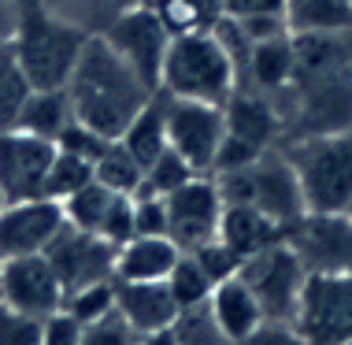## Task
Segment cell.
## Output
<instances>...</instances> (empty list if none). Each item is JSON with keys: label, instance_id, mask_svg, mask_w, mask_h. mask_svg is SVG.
<instances>
[{"label": "cell", "instance_id": "6", "mask_svg": "<svg viewBox=\"0 0 352 345\" xmlns=\"http://www.w3.org/2000/svg\"><path fill=\"white\" fill-rule=\"evenodd\" d=\"M237 279L249 286L252 297L260 301L263 320L267 323H289L308 271H304L297 253H293V249L285 245V238H282V242L245 256L241 267H237Z\"/></svg>", "mask_w": 352, "mask_h": 345}, {"label": "cell", "instance_id": "10", "mask_svg": "<svg viewBox=\"0 0 352 345\" xmlns=\"http://www.w3.org/2000/svg\"><path fill=\"white\" fill-rule=\"evenodd\" d=\"M285 245L308 275H352V216L304 212L285 227Z\"/></svg>", "mask_w": 352, "mask_h": 345}, {"label": "cell", "instance_id": "26", "mask_svg": "<svg viewBox=\"0 0 352 345\" xmlns=\"http://www.w3.org/2000/svg\"><path fill=\"white\" fill-rule=\"evenodd\" d=\"M93 178H97L100 186L116 189V194H130V197H134L141 189V182H145V167H141L138 160L119 145V141H111V145L100 152V160L93 164Z\"/></svg>", "mask_w": 352, "mask_h": 345}, {"label": "cell", "instance_id": "50", "mask_svg": "<svg viewBox=\"0 0 352 345\" xmlns=\"http://www.w3.org/2000/svg\"><path fill=\"white\" fill-rule=\"evenodd\" d=\"M349 4H352V0H349Z\"/></svg>", "mask_w": 352, "mask_h": 345}, {"label": "cell", "instance_id": "13", "mask_svg": "<svg viewBox=\"0 0 352 345\" xmlns=\"http://www.w3.org/2000/svg\"><path fill=\"white\" fill-rule=\"evenodd\" d=\"M56 156V141L37 138L30 130H0V194L8 200H30L45 197V178H49Z\"/></svg>", "mask_w": 352, "mask_h": 345}, {"label": "cell", "instance_id": "28", "mask_svg": "<svg viewBox=\"0 0 352 345\" xmlns=\"http://www.w3.org/2000/svg\"><path fill=\"white\" fill-rule=\"evenodd\" d=\"M167 286H170V297H175L178 309H197V304H208V297H212L215 282L204 275V267L197 264L193 253H182L178 256V264L170 267L167 275Z\"/></svg>", "mask_w": 352, "mask_h": 345}, {"label": "cell", "instance_id": "36", "mask_svg": "<svg viewBox=\"0 0 352 345\" xmlns=\"http://www.w3.org/2000/svg\"><path fill=\"white\" fill-rule=\"evenodd\" d=\"M134 234H148V238H164L167 234L164 197L145 194V189H138V194H134Z\"/></svg>", "mask_w": 352, "mask_h": 345}, {"label": "cell", "instance_id": "43", "mask_svg": "<svg viewBox=\"0 0 352 345\" xmlns=\"http://www.w3.org/2000/svg\"><path fill=\"white\" fill-rule=\"evenodd\" d=\"M134 345H178V338H175V331H152V334H138V342Z\"/></svg>", "mask_w": 352, "mask_h": 345}, {"label": "cell", "instance_id": "12", "mask_svg": "<svg viewBox=\"0 0 352 345\" xmlns=\"http://www.w3.org/2000/svg\"><path fill=\"white\" fill-rule=\"evenodd\" d=\"M63 282L56 275L52 260L45 253H26V256H4L0 260V301L26 315H45L63 309Z\"/></svg>", "mask_w": 352, "mask_h": 345}, {"label": "cell", "instance_id": "47", "mask_svg": "<svg viewBox=\"0 0 352 345\" xmlns=\"http://www.w3.org/2000/svg\"><path fill=\"white\" fill-rule=\"evenodd\" d=\"M338 345H352V338H345V342H338Z\"/></svg>", "mask_w": 352, "mask_h": 345}, {"label": "cell", "instance_id": "45", "mask_svg": "<svg viewBox=\"0 0 352 345\" xmlns=\"http://www.w3.org/2000/svg\"><path fill=\"white\" fill-rule=\"evenodd\" d=\"M8 4H12L15 12H34V8H49L52 0H8Z\"/></svg>", "mask_w": 352, "mask_h": 345}, {"label": "cell", "instance_id": "1", "mask_svg": "<svg viewBox=\"0 0 352 345\" xmlns=\"http://www.w3.org/2000/svg\"><path fill=\"white\" fill-rule=\"evenodd\" d=\"M67 101L74 119L85 123L89 130L104 134L116 141L122 130L130 127V119L152 101V85L138 79V71L122 56L104 41V34L93 30L85 49L74 63L67 79Z\"/></svg>", "mask_w": 352, "mask_h": 345}, {"label": "cell", "instance_id": "40", "mask_svg": "<svg viewBox=\"0 0 352 345\" xmlns=\"http://www.w3.org/2000/svg\"><path fill=\"white\" fill-rule=\"evenodd\" d=\"M237 345H308L289 323H263L260 331H252L249 338H241Z\"/></svg>", "mask_w": 352, "mask_h": 345}, {"label": "cell", "instance_id": "35", "mask_svg": "<svg viewBox=\"0 0 352 345\" xmlns=\"http://www.w3.org/2000/svg\"><path fill=\"white\" fill-rule=\"evenodd\" d=\"M189 253L197 256V264L204 267V275L212 282L230 279V275H237V267H241V256H237L226 242H219V238H212V242H204V245H197V249H189Z\"/></svg>", "mask_w": 352, "mask_h": 345}, {"label": "cell", "instance_id": "34", "mask_svg": "<svg viewBox=\"0 0 352 345\" xmlns=\"http://www.w3.org/2000/svg\"><path fill=\"white\" fill-rule=\"evenodd\" d=\"M108 145H111V138H104V134L89 130V127H85V123H78V119H71L67 127H63V134L56 138V149L74 152V156L89 160V164H97L100 152L108 149Z\"/></svg>", "mask_w": 352, "mask_h": 345}, {"label": "cell", "instance_id": "20", "mask_svg": "<svg viewBox=\"0 0 352 345\" xmlns=\"http://www.w3.org/2000/svg\"><path fill=\"white\" fill-rule=\"evenodd\" d=\"M285 227L274 223L271 216L256 212L249 205H223V219H219V242H226L237 256H252L260 249L282 242Z\"/></svg>", "mask_w": 352, "mask_h": 345}, {"label": "cell", "instance_id": "27", "mask_svg": "<svg viewBox=\"0 0 352 345\" xmlns=\"http://www.w3.org/2000/svg\"><path fill=\"white\" fill-rule=\"evenodd\" d=\"M26 97H30V82H26L23 67H19L12 45H0V130H12L19 123Z\"/></svg>", "mask_w": 352, "mask_h": 345}, {"label": "cell", "instance_id": "48", "mask_svg": "<svg viewBox=\"0 0 352 345\" xmlns=\"http://www.w3.org/2000/svg\"><path fill=\"white\" fill-rule=\"evenodd\" d=\"M345 212H349V216H352V200H349V208H345Z\"/></svg>", "mask_w": 352, "mask_h": 345}, {"label": "cell", "instance_id": "14", "mask_svg": "<svg viewBox=\"0 0 352 345\" xmlns=\"http://www.w3.org/2000/svg\"><path fill=\"white\" fill-rule=\"evenodd\" d=\"M116 253L119 249L104 242L100 234H89V230H78L71 223L45 249V256L52 260L56 275L63 282V293H74L93 282H111L116 279Z\"/></svg>", "mask_w": 352, "mask_h": 345}, {"label": "cell", "instance_id": "42", "mask_svg": "<svg viewBox=\"0 0 352 345\" xmlns=\"http://www.w3.org/2000/svg\"><path fill=\"white\" fill-rule=\"evenodd\" d=\"M15 19H19V12L8 0H0V45L4 41H12V34H15Z\"/></svg>", "mask_w": 352, "mask_h": 345}, {"label": "cell", "instance_id": "25", "mask_svg": "<svg viewBox=\"0 0 352 345\" xmlns=\"http://www.w3.org/2000/svg\"><path fill=\"white\" fill-rule=\"evenodd\" d=\"M111 200H116V189L100 186V182L93 178L89 186H82L78 194H71L67 200H60V205H63V219H67L71 227L89 230V234H100Z\"/></svg>", "mask_w": 352, "mask_h": 345}, {"label": "cell", "instance_id": "7", "mask_svg": "<svg viewBox=\"0 0 352 345\" xmlns=\"http://www.w3.org/2000/svg\"><path fill=\"white\" fill-rule=\"evenodd\" d=\"M289 327L308 345L352 338V275H308Z\"/></svg>", "mask_w": 352, "mask_h": 345}, {"label": "cell", "instance_id": "22", "mask_svg": "<svg viewBox=\"0 0 352 345\" xmlns=\"http://www.w3.org/2000/svg\"><path fill=\"white\" fill-rule=\"evenodd\" d=\"M285 26L297 37L311 34H352V4L349 0H285Z\"/></svg>", "mask_w": 352, "mask_h": 345}, {"label": "cell", "instance_id": "8", "mask_svg": "<svg viewBox=\"0 0 352 345\" xmlns=\"http://www.w3.org/2000/svg\"><path fill=\"white\" fill-rule=\"evenodd\" d=\"M97 34H104V41L116 49L122 60L138 71V79L160 90V67H164L167 45H170V30L164 26V19L152 4L134 0L122 12H116Z\"/></svg>", "mask_w": 352, "mask_h": 345}, {"label": "cell", "instance_id": "46", "mask_svg": "<svg viewBox=\"0 0 352 345\" xmlns=\"http://www.w3.org/2000/svg\"><path fill=\"white\" fill-rule=\"evenodd\" d=\"M145 4H164V0H145Z\"/></svg>", "mask_w": 352, "mask_h": 345}, {"label": "cell", "instance_id": "39", "mask_svg": "<svg viewBox=\"0 0 352 345\" xmlns=\"http://www.w3.org/2000/svg\"><path fill=\"white\" fill-rule=\"evenodd\" d=\"M241 26V34L249 37V45L260 41H274V37H285L289 26H285V15H249V19H234Z\"/></svg>", "mask_w": 352, "mask_h": 345}, {"label": "cell", "instance_id": "37", "mask_svg": "<svg viewBox=\"0 0 352 345\" xmlns=\"http://www.w3.org/2000/svg\"><path fill=\"white\" fill-rule=\"evenodd\" d=\"M134 342H138V334L122 323L119 312H111V315H104V320L89 323L85 334H82V345H134Z\"/></svg>", "mask_w": 352, "mask_h": 345}, {"label": "cell", "instance_id": "2", "mask_svg": "<svg viewBox=\"0 0 352 345\" xmlns=\"http://www.w3.org/2000/svg\"><path fill=\"white\" fill-rule=\"evenodd\" d=\"M89 34L93 30L85 23L56 12V8H34V12H19L15 34L8 45H12L30 90H63Z\"/></svg>", "mask_w": 352, "mask_h": 345}, {"label": "cell", "instance_id": "15", "mask_svg": "<svg viewBox=\"0 0 352 345\" xmlns=\"http://www.w3.org/2000/svg\"><path fill=\"white\" fill-rule=\"evenodd\" d=\"M63 227H67V219H63L60 200L52 197L8 200L0 208V260L4 256L45 253Z\"/></svg>", "mask_w": 352, "mask_h": 345}, {"label": "cell", "instance_id": "33", "mask_svg": "<svg viewBox=\"0 0 352 345\" xmlns=\"http://www.w3.org/2000/svg\"><path fill=\"white\" fill-rule=\"evenodd\" d=\"M0 345H41V320L0 301Z\"/></svg>", "mask_w": 352, "mask_h": 345}, {"label": "cell", "instance_id": "17", "mask_svg": "<svg viewBox=\"0 0 352 345\" xmlns=\"http://www.w3.org/2000/svg\"><path fill=\"white\" fill-rule=\"evenodd\" d=\"M226 115V134L252 149H274V138L282 134V112L267 101V93H241L234 90V97L223 104Z\"/></svg>", "mask_w": 352, "mask_h": 345}, {"label": "cell", "instance_id": "16", "mask_svg": "<svg viewBox=\"0 0 352 345\" xmlns=\"http://www.w3.org/2000/svg\"><path fill=\"white\" fill-rule=\"evenodd\" d=\"M116 312L134 334H152L175 327L182 309L170 297L167 279H156V282H116Z\"/></svg>", "mask_w": 352, "mask_h": 345}, {"label": "cell", "instance_id": "31", "mask_svg": "<svg viewBox=\"0 0 352 345\" xmlns=\"http://www.w3.org/2000/svg\"><path fill=\"white\" fill-rule=\"evenodd\" d=\"M193 175H197V171L167 145V149L145 167V182H141V189H145V194H156V197H167L170 189H178L182 182H189Z\"/></svg>", "mask_w": 352, "mask_h": 345}, {"label": "cell", "instance_id": "3", "mask_svg": "<svg viewBox=\"0 0 352 345\" xmlns=\"http://www.w3.org/2000/svg\"><path fill=\"white\" fill-rule=\"evenodd\" d=\"M237 85H241V74L215 30H186L170 37L164 67H160V93L182 101L226 104Z\"/></svg>", "mask_w": 352, "mask_h": 345}, {"label": "cell", "instance_id": "18", "mask_svg": "<svg viewBox=\"0 0 352 345\" xmlns=\"http://www.w3.org/2000/svg\"><path fill=\"white\" fill-rule=\"evenodd\" d=\"M182 249L170 238H148V234H134L130 242L119 245L116 253V282H156L167 279L170 267L178 264Z\"/></svg>", "mask_w": 352, "mask_h": 345}, {"label": "cell", "instance_id": "32", "mask_svg": "<svg viewBox=\"0 0 352 345\" xmlns=\"http://www.w3.org/2000/svg\"><path fill=\"white\" fill-rule=\"evenodd\" d=\"M170 331H175L178 345H234L223 331H219V323L212 320L208 304H197V309L178 312V320H175Z\"/></svg>", "mask_w": 352, "mask_h": 345}, {"label": "cell", "instance_id": "9", "mask_svg": "<svg viewBox=\"0 0 352 345\" xmlns=\"http://www.w3.org/2000/svg\"><path fill=\"white\" fill-rule=\"evenodd\" d=\"M164 97V127H167V145L186 160L197 175H212L219 145L226 138V115L223 104L208 101H182V97Z\"/></svg>", "mask_w": 352, "mask_h": 345}, {"label": "cell", "instance_id": "19", "mask_svg": "<svg viewBox=\"0 0 352 345\" xmlns=\"http://www.w3.org/2000/svg\"><path fill=\"white\" fill-rule=\"evenodd\" d=\"M208 312H212V320L219 323V331H223L234 345L241 342V338H249L252 331H260L263 323H267V320H263L260 301H256L252 290L237 279V275L215 282L212 297H208Z\"/></svg>", "mask_w": 352, "mask_h": 345}, {"label": "cell", "instance_id": "11", "mask_svg": "<svg viewBox=\"0 0 352 345\" xmlns=\"http://www.w3.org/2000/svg\"><path fill=\"white\" fill-rule=\"evenodd\" d=\"M167 208V238L182 253L219 238V219H223V194H219L212 175H193L178 189L164 197Z\"/></svg>", "mask_w": 352, "mask_h": 345}, {"label": "cell", "instance_id": "21", "mask_svg": "<svg viewBox=\"0 0 352 345\" xmlns=\"http://www.w3.org/2000/svg\"><path fill=\"white\" fill-rule=\"evenodd\" d=\"M293 71H297V45H293V34H285L274 41L252 45L241 74H249L256 93H278L293 85Z\"/></svg>", "mask_w": 352, "mask_h": 345}, {"label": "cell", "instance_id": "4", "mask_svg": "<svg viewBox=\"0 0 352 345\" xmlns=\"http://www.w3.org/2000/svg\"><path fill=\"white\" fill-rule=\"evenodd\" d=\"M285 156L297 167L308 212H345L352 200V123L300 134L285 145Z\"/></svg>", "mask_w": 352, "mask_h": 345}, {"label": "cell", "instance_id": "23", "mask_svg": "<svg viewBox=\"0 0 352 345\" xmlns=\"http://www.w3.org/2000/svg\"><path fill=\"white\" fill-rule=\"evenodd\" d=\"M119 145L130 152V156L138 160L141 167H148L152 160L160 156V152L167 149V127H164V97H160V90L152 93V101L141 108L134 119H130V127L119 134Z\"/></svg>", "mask_w": 352, "mask_h": 345}, {"label": "cell", "instance_id": "24", "mask_svg": "<svg viewBox=\"0 0 352 345\" xmlns=\"http://www.w3.org/2000/svg\"><path fill=\"white\" fill-rule=\"evenodd\" d=\"M74 119L71 112V101H67V90H30L23 112H19V130H30L37 138H49L56 141L63 134V127Z\"/></svg>", "mask_w": 352, "mask_h": 345}, {"label": "cell", "instance_id": "44", "mask_svg": "<svg viewBox=\"0 0 352 345\" xmlns=\"http://www.w3.org/2000/svg\"><path fill=\"white\" fill-rule=\"evenodd\" d=\"M85 4H93V8H108V19H111L116 12H122L126 4H134V0H85ZM108 19H104V23H108Z\"/></svg>", "mask_w": 352, "mask_h": 345}, {"label": "cell", "instance_id": "5", "mask_svg": "<svg viewBox=\"0 0 352 345\" xmlns=\"http://www.w3.org/2000/svg\"><path fill=\"white\" fill-rule=\"evenodd\" d=\"M212 178H215L219 194H223V205H249L282 227H289L293 219H300L308 212L297 167L289 164L285 149H267L256 160H249V164H241L234 171H219Z\"/></svg>", "mask_w": 352, "mask_h": 345}, {"label": "cell", "instance_id": "38", "mask_svg": "<svg viewBox=\"0 0 352 345\" xmlns=\"http://www.w3.org/2000/svg\"><path fill=\"white\" fill-rule=\"evenodd\" d=\"M82 334H85V327L67 309L41 320V345H82Z\"/></svg>", "mask_w": 352, "mask_h": 345}, {"label": "cell", "instance_id": "41", "mask_svg": "<svg viewBox=\"0 0 352 345\" xmlns=\"http://www.w3.org/2000/svg\"><path fill=\"white\" fill-rule=\"evenodd\" d=\"M285 0H223V15L249 19V15H282Z\"/></svg>", "mask_w": 352, "mask_h": 345}, {"label": "cell", "instance_id": "49", "mask_svg": "<svg viewBox=\"0 0 352 345\" xmlns=\"http://www.w3.org/2000/svg\"><path fill=\"white\" fill-rule=\"evenodd\" d=\"M0 208H4V194H0Z\"/></svg>", "mask_w": 352, "mask_h": 345}, {"label": "cell", "instance_id": "30", "mask_svg": "<svg viewBox=\"0 0 352 345\" xmlns=\"http://www.w3.org/2000/svg\"><path fill=\"white\" fill-rule=\"evenodd\" d=\"M63 309H67L82 327H89V323L111 315L116 312V279L111 282H93V286H82V290L67 293L63 297Z\"/></svg>", "mask_w": 352, "mask_h": 345}, {"label": "cell", "instance_id": "29", "mask_svg": "<svg viewBox=\"0 0 352 345\" xmlns=\"http://www.w3.org/2000/svg\"><path fill=\"white\" fill-rule=\"evenodd\" d=\"M89 182H93V164H89V160L74 156V152L56 149L52 167H49V178H45V197L67 200L71 194H78L82 186H89Z\"/></svg>", "mask_w": 352, "mask_h": 345}]
</instances>
